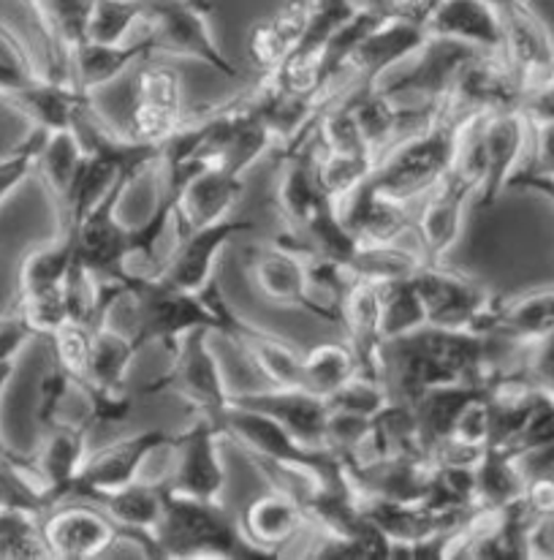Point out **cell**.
I'll return each mask as SVG.
<instances>
[{
	"label": "cell",
	"mask_w": 554,
	"mask_h": 560,
	"mask_svg": "<svg viewBox=\"0 0 554 560\" xmlns=\"http://www.w3.org/2000/svg\"><path fill=\"white\" fill-rule=\"evenodd\" d=\"M503 335L427 327L384 343V373H394L391 397L413 402L422 392L449 384H490L492 357Z\"/></svg>",
	"instance_id": "6da1fadb"
},
{
	"label": "cell",
	"mask_w": 554,
	"mask_h": 560,
	"mask_svg": "<svg viewBox=\"0 0 554 560\" xmlns=\"http://www.w3.org/2000/svg\"><path fill=\"white\" fill-rule=\"evenodd\" d=\"M470 117L473 115H464L449 104L444 115L429 122L427 128L391 144L375 164L369 183L380 194L408 201V205L427 196L438 183L449 177L451 166H455L457 142H460V133Z\"/></svg>",
	"instance_id": "7a4b0ae2"
},
{
	"label": "cell",
	"mask_w": 554,
	"mask_h": 560,
	"mask_svg": "<svg viewBox=\"0 0 554 560\" xmlns=\"http://www.w3.org/2000/svg\"><path fill=\"white\" fill-rule=\"evenodd\" d=\"M166 558H261L239 534V523L221 501H196L166 487V514L155 534Z\"/></svg>",
	"instance_id": "3957f363"
},
{
	"label": "cell",
	"mask_w": 554,
	"mask_h": 560,
	"mask_svg": "<svg viewBox=\"0 0 554 560\" xmlns=\"http://www.w3.org/2000/svg\"><path fill=\"white\" fill-rule=\"evenodd\" d=\"M126 283V302L133 311V327L128 332L137 340L139 351L150 343H161L169 351L180 343L190 329L207 327L221 335L217 318L207 300L190 291H180L164 278L120 276Z\"/></svg>",
	"instance_id": "277c9868"
},
{
	"label": "cell",
	"mask_w": 554,
	"mask_h": 560,
	"mask_svg": "<svg viewBox=\"0 0 554 560\" xmlns=\"http://www.w3.org/2000/svg\"><path fill=\"white\" fill-rule=\"evenodd\" d=\"M144 31L153 42L155 55L201 60L226 80H239L234 60H228L215 42L207 0H148Z\"/></svg>",
	"instance_id": "5b68a950"
},
{
	"label": "cell",
	"mask_w": 554,
	"mask_h": 560,
	"mask_svg": "<svg viewBox=\"0 0 554 560\" xmlns=\"http://www.w3.org/2000/svg\"><path fill=\"white\" fill-rule=\"evenodd\" d=\"M169 373L161 375L150 389H169L180 395L196 411L217 424L228 406H232V389L226 384L221 362L212 349V329L199 327L182 335L180 343L172 351Z\"/></svg>",
	"instance_id": "8992f818"
},
{
	"label": "cell",
	"mask_w": 554,
	"mask_h": 560,
	"mask_svg": "<svg viewBox=\"0 0 554 560\" xmlns=\"http://www.w3.org/2000/svg\"><path fill=\"white\" fill-rule=\"evenodd\" d=\"M144 166L126 170L117 183L98 199V205L76 223V256L87 270L101 278H120L128 265V248H131V226L117 218L120 201L131 190L133 183L144 175Z\"/></svg>",
	"instance_id": "52a82bcc"
},
{
	"label": "cell",
	"mask_w": 554,
	"mask_h": 560,
	"mask_svg": "<svg viewBox=\"0 0 554 560\" xmlns=\"http://www.w3.org/2000/svg\"><path fill=\"white\" fill-rule=\"evenodd\" d=\"M182 120L185 95L180 71L166 63H148L144 58V66L133 80L122 133L133 142L161 144Z\"/></svg>",
	"instance_id": "ba28073f"
},
{
	"label": "cell",
	"mask_w": 554,
	"mask_h": 560,
	"mask_svg": "<svg viewBox=\"0 0 554 560\" xmlns=\"http://www.w3.org/2000/svg\"><path fill=\"white\" fill-rule=\"evenodd\" d=\"M479 52L481 49L464 42H455V38L427 36L424 47L411 60H405L408 69H394L389 77H384L378 91H384L394 101H449L460 71Z\"/></svg>",
	"instance_id": "9c48e42d"
},
{
	"label": "cell",
	"mask_w": 554,
	"mask_h": 560,
	"mask_svg": "<svg viewBox=\"0 0 554 560\" xmlns=\"http://www.w3.org/2000/svg\"><path fill=\"white\" fill-rule=\"evenodd\" d=\"M413 280L422 291L427 322L433 327L492 332L497 305L479 283L444 270L440 265H424Z\"/></svg>",
	"instance_id": "30bf717a"
},
{
	"label": "cell",
	"mask_w": 554,
	"mask_h": 560,
	"mask_svg": "<svg viewBox=\"0 0 554 560\" xmlns=\"http://www.w3.org/2000/svg\"><path fill=\"white\" fill-rule=\"evenodd\" d=\"M223 430L199 417L182 433H172V474L166 487L177 495L196 501H221L226 487V468L221 460Z\"/></svg>",
	"instance_id": "8fae6325"
},
{
	"label": "cell",
	"mask_w": 554,
	"mask_h": 560,
	"mask_svg": "<svg viewBox=\"0 0 554 560\" xmlns=\"http://www.w3.org/2000/svg\"><path fill=\"white\" fill-rule=\"evenodd\" d=\"M91 501V498H85ZM44 545L49 558L91 560L109 550L122 534L98 503H55L42 517Z\"/></svg>",
	"instance_id": "7c38bea8"
},
{
	"label": "cell",
	"mask_w": 554,
	"mask_h": 560,
	"mask_svg": "<svg viewBox=\"0 0 554 560\" xmlns=\"http://www.w3.org/2000/svg\"><path fill=\"white\" fill-rule=\"evenodd\" d=\"M427 36V25L413 20V16L400 14V11H389V14L380 16L365 33L354 58H351V71L359 80L356 91L378 88L384 77L400 69L405 60H411L424 47Z\"/></svg>",
	"instance_id": "4fadbf2b"
},
{
	"label": "cell",
	"mask_w": 554,
	"mask_h": 560,
	"mask_svg": "<svg viewBox=\"0 0 554 560\" xmlns=\"http://www.w3.org/2000/svg\"><path fill=\"white\" fill-rule=\"evenodd\" d=\"M169 441L172 433H166V430H148V433L115 441V444L104 446L98 452H87V460L80 470V479H76L71 495L95 498L142 479L148 463L161 450H166Z\"/></svg>",
	"instance_id": "5bb4252c"
},
{
	"label": "cell",
	"mask_w": 554,
	"mask_h": 560,
	"mask_svg": "<svg viewBox=\"0 0 554 560\" xmlns=\"http://www.w3.org/2000/svg\"><path fill=\"white\" fill-rule=\"evenodd\" d=\"M245 272L250 285L272 305L296 307L321 318L316 300L310 294L307 256L299 248L283 243L256 245L245 254Z\"/></svg>",
	"instance_id": "9a60e30c"
},
{
	"label": "cell",
	"mask_w": 554,
	"mask_h": 560,
	"mask_svg": "<svg viewBox=\"0 0 554 560\" xmlns=\"http://www.w3.org/2000/svg\"><path fill=\"white\" fill-rule=\"evenodd\" d=\"M250 229H254V223L237 215L212 223V226L180 229V240H177L175 250H172L169 261L158 278H164L175 289L199 294L215 280V265L223 248L237 234L250 232Z\"/></svg>",
	"instance_id": "2e32d148"
},
{
	"label": "cell",
	"mask_w": 554,
	"mask_h": 560,
	"mask_svg": "<svg viewBox=\"0 0 554 560\" xmlns=\"http://www.w3.org/2000/svg\"><path fill=\"white\" fill-rule=\"evenodd\" d=\"M481 133H484L486 150V177L475 201L481 207H490L522 170L530 139V117L524 115V109L490 112L481 120Z\"/></svg>",
	"instance_id": "e0dca14e"
},
{
	"label": "cell",
	"mask_w": 554,
	"mask_h": 560,
	"mask_svg": "<svg viewBox=\"0 0 554 560\" xmlns=\"http://www.w3.org/2000/svg\"><path fill=\"white\" fill-rule=\"evenodd\" d=\"M503 58L508 60L524 91L539 88L554 69V36L539 14L519 0L503 11Z\"/></svg>",
	"instance_id": "ac0fdd59"
},
{
	"label": "cell",
	"mask_w": 554,
	"mask_h": 560,
	"mask_svg": "<svg viewBox=\"0 0 554 560\" xmlns=\"http://www.w3.org/2000/svg\"><path fill=\"white\" fill-rule=\"evenodd\" d=\"M232 400L272 417L310 450H327L329 402L323 397L313 395L302 386H270L264 392L232 395Z\"/></svg>",
	"instance_id": "d6986e66"
},
{
	"label": "cell",
	"mask_w": 554,
	"mask_h": 560,
	"mask_svg": "<svg viewBox=\"0 0 554 560\" xmlns=\"http://www.w3.org/2000/svg\"><path fill=\"white\" fill-rule=\"evenodd\" d=\"M470 199L475 201L473 188L451 175L424 196L422 212L416 218V234L419 245H422L419 250L424 254L427 265H440L460 243Z\"/></svg>",
	"instance_id": "ffe728a7"
},
{
	"label": "cell",
	"mask_w": 554,
	"mask_h": 560,
	"mask_svg": "<svg viewBox=\"0 0 554 560\" xmlns=\"http://www.w3.org/2000/svg\"><path fill=\"white\" fill-rule=\"evenodd\" d=\"M237 523L245 541H248L261 558H270L299 536L302 525L307 523V514L305 509H302L299 498L278 485L275 490L254 498V501L239 512Z\"/></svg>",
	"instance_id": "44dd1931"
},
{
	"label": "cell",
	"mask_w": 554,
	"mask_h": 560,
	"mask_svg": "<svg viewBox=\"0 0 554 560\" xmlns=\"http://www.w3.org/2000/svg\"><path fill=\"white\" fill-rule=\"evenodd\" d=\"M87 441H91L87 422L60 419V422L44 428V439L36 457H33V466L47 485L52 506L60 501H69L71 490L80 479V470L87 460V452H91Z\"/></svg>",
	"instance_id": "7402d4cb"
},
{
	"label": "cell",
	"mask_w": 554,
	"mask_h": 560,
	"mask_svg": "<svg viewBox=\"0 0 554 560\" xmlns=\"http://www.w3.org/2000/svg\"><path fill=\"white\" fill-rule=\"evenodd\" d=\"M245 183L239 175L217 164L201 166L196 175L177 188V221L180 229L212 226L234 215V207L243 199Z\"/></svg>",
	"instance_id": "603a6c76"
},
{
	"label": "cell",
	"mask_w": 554,
	"mask_h": 560,
	"mask_svg": "<svg viewBox=\"0 0 554 560\" xmlns=\"http://www.w3.org/2000/svg\"><path fill=\"white\" fill-rule=\"evenodd\" d=\"M334 205H338L343 223L359 243H397L411 232L413 215L408 201L380 194L369 183V177Z\"/></svg>",
	"instance_id": "cb8c5ba5"
},
{
	"label": "cell",
	"mask_w": 554,
	"mask_h": 560,
	"mask_svg": "<svg viewBox=\"0 0 554 560\" xmlns=\"http://www.w3.org/2000/svg\"><path fill=\"white\" fill-rule=\"evenodd\" d=\"M3 104L27 117L31 126L60 131V128H74L82 112L91 106V93H82L74 82L42 74L20 91L5 95Z\"/></svg>",
	"instance_id": "d4e9b609"
},
{
	"label": "cell",
	"mask_w": 554,
	"mask_h": 560,
	"mask_svg": "<svg viewBox=\"0 0 554 560\" xmlns=\"http://www.w3.org/2000/svg\"><path fill=\"white\" fill-rule=\"evenodd\" d=\"M91 501L98 503L115 520L122 534H128L131 539H142L150 550L158 552L155 550V534H158L166 514V481L161 485V481L142 476V479L131 481L120 490L104 492Z\"/></svg>",
	"instance_id": "484cf974"
},
{
	"label": "cell",
	"mask_w": 554,
	"mask_h": 560,
	"mask_svg": "<svg viewBox=\"0 0 554 560\" xmlns=\"http://www.w3.org/2000/svg\"><path fill=\"white\" fill-rule=\"evenodd\" d=\"M340 324L365 375L384 378V335H380V285L356 280L340 305Z\"/></svg>",
	"instance_id": "4316f807"
},
{
	"label": "cell",
	"mask_w": 554,
	"mask_h": 560,
	"mask_svg": "<svg viewBox=\"0 0 554 560\" xmlns=\"http://www.w3.org/2000/svg\"><path fill=\"white\" fill-rule=\"evenodd\" d=\"M427 33L464 42L481 52H503V16L486 0H440L427 16Z\"/></svg>",
	"instance_id": "83f0119b"
},
{
	"label": "cell",
	"mask_w": 554,
	"mask_h": 560,
	"mask_svg": "<svg viewBox=\"0 0 554 560\" xmlns=\"http://www.w3.org/2000/svg\"><path fill=\"white\" fill-rule=\"evenodd\" d=\"M307 20H310V0H285L275 14L256 22L248 33L250 63L264 77L280 69L305 38Z\"/></svg>",
	"instance_id": "f1b7e54d"
},
{
	"label": "cell",
	"mask_w": 554,
	"mask_h": 560,
	"mask_svg": "<svg viewBox=\"0 0 554 560\" xmlns=\"http://www.w3.org/2000/svg\"><path fill=\"white\" fill-rule=\"evenodd\" d=\"M150 55L155 52L148 31H144L142 36H133L131 42L126 44L82 42L69 58L71 71H74V80L71 82H74L82 93H93L98 91V88H106L115 80H120L126 71H131L133 66L142 63Z\"/></svg>",
	"instance_id": "f546056e"
},
{
	"label": "cell",
	"mask_w": 554,
	"mask_h": 560,
	"mask_svg": "<svg viewBox=\"0 0 554 560\" xmlns=\"http://www.w3.org/2000/svg\"><path fill=\"white\" fill-rule=\"evenodd\" d=\"M275 201L280 212L285 215V221L296 229L305 226V223L329 201L321 183H318L316 159L307 155L302 148L288 150L283 164H280Z\"/></svg>",
	"instance_id": "4dcf8cb0"
},
{
	"label": "cell",
	"mask_w": 554,
	"mask_h": 560,
	"mask_svg": "<svg viewBox=\"0 0 554 560\" xmlns=\"http://www.w3.org/2000/svg\"><path fill=\"white\" fill-rule=\"evenodd\" d=\"M475 474V509L481 512H500V509L514 506L522 501L524 487H528V474H524L522 457L514 450L503 446H486L484 457Z\"/></svg>",
	"instance_id": "1f68e13d"
},
{
	"label": "cell",
	"mask_w": 554,
	"mask_h": 560,
	"mask_svg": "<svg viewBox=\"0 0 554 560\" xmlns=\"http://www.w3.org/2000/svg\"><path fill=\"white\" fill-rule=\"evenodd\" d=\"M85 142H82L74 128H60V131L49 133L42 153H38L33 175H38L47 194L52 196L58 215L69 205L71 190H74L76 177H80L82 164H85Z\"/></svg>",
	"instance_id": "d6a6232c"
},
{
	"label": "cell",
	"mask_w": 554,
	"mask_h": 560,
	"mask_svg": "<svg viewBox=\"0 0 554 560\" xmlns=\"http://www.w3.org/2000/svg\"><path fill=\"white\" fill-rule=\"evenodd\" d=\"M139 346L133 335L122 332L106 318L104 324L93 327L91 338V373L82 389H126V375L131 371L133 357Z\"/></svg>",
	"instance_id": "836d02e7"
},
{
	"label": "cell",
	"mask_w": 554,
	"mask_h": 560,
	"mask_svg": "<svg viewBox=\"0 0 554 560\" xmlns=\"http://www.w3.org/2000/svg\"><path fill=\"white\" fill-rule=\"evenodd\" d=\"M76 261V232L69 226H58V234L47 243L27 250L20 265V294L31 291L58 289L66 285L71 267Z\"/></svg>",
	"instance_id": "e575fe53"
},
{
	"label": "cell",
	"mask_w": 554,
	"mask_h": 560,
	"mask_svg": "<svg viewBox=\"0 0 554 560\" xmlns=\"http://www.w3.org/2000/svg\"><path fill=\"white\" fill-rule=\"evenodd\" d=\"M492 332L517 343L550 338L554 335V291H535L522 300H514L511 305H497Z\"/></svg>",
	"instance_id": "d590c367"
},
{
	"label": "cell",
	"mask_w": 554,
	"mask_h": 560,
	"mask_svg": "<svg viewBox=\"0 0 554 560\" xmlns=\"http://www.w3.org/2000/svg\"><path fill=\"white\" fill-rule=\"evenodd\" d=\"M356 373H362L351 343H321L302 357V389L329 397L343 389Z\"/></svg>",
	"instance_id": "8d00e7d4"
},
{
	"label": "cell",
	"mask_w": 554,
	"mask_h": 560,
	"mask_svg": "<svg viewBox=\"0 0 554 560\" xmlns=\"http://www.w3.org/2000/svg\"><path fill=\"white\" fill-rule=\"evenodd\" d=\"M427 265L419 248H402V240L397 243H359L351 270L356 278L373 280V283H394L416 276Z\"/></svg>",
	"instance_id": "74e56055"
},
{
	"label": "cell",
	"mask_w": 554,
	"mask_h": 560,
	"mask_svg": "<svg viewBox=\"0 0 554 560\" xmlns=\"http://www.w3.org/2000/svg\"><path fill=\"white\" fill-rule=\"evenodd\" d=\"M427 324V305H424L416 280L405 278L380 285V335H384V343L405 338V335L416 332Z\"/></svg>",
	"instance_id": "f35d334b"
},
{
	"label": "cell",
	"mask_w": 554,
	"mask_h": 560,
	"mask_svg": "<svg viewBox=\"0 0 554 560\" xmlns=\"http://www.w3.org/2000/svg\"><path fill=\"white\" fill-rule=\"evenodd\" d=\"M239 349L256 362L261 373L272 381V386H302V357L288 343L270 332L248 327L245 332L234 335Z\"/></svg>",
	"instance_id": "ab89813d"
},
{
	"label": "cell",
	"mask_w": 554,
	"mask_h": 560,
	"mask_svg": "<svg viewBox=\"0 0 554 560\" xmlns=\"http://www.w3.org/2000/svg\"><path fill=\"white\" fill-rule=\"evenodd\" d=\"M148 0H93L85 25V42L126 44L144 27Z\"/></svg>",
	"instance_id": "60d3db41"
},
{
	"label": "cell",
	"mask_w": 554,
	"mask_h": 560,
	"mask_svg": "<svg viewBox=\"0 0 554 560\" xmlns=\"http://www.w3.org/2000/svg\"><path fill=\"white\" fill-rule=\"evenodd\" d=\"M359 120L362 133H365L369 150L375 159L386 153L397 139V122H400V101L389 98L384 91H354L351 98H345Z\"/></svg>",
	"instance_id": "b9f144b4"
},
{
	"label": "cell",
	"mask_w": 554,
	"mask_h": 560,
	"mask_svg": "<svg viewBox=\"0 0 554 560\" xmlns=\"http://www.w3.org/2000/svg\"><path fill=\"white\" fill-rule=\"evenodd\" d=\"M42 20L44 31L63 49L66 60L85 42L87 14L93 0H27Z\"/></svg>",
	"instance_id": "7bdbcfd3"
},
{
	"label": "cell",
	"mask_w": 554,
	"mask_h": 560,
	"mask_svg": "<svg viewBox=\"0 0 554 560\" xmlns=\"http://www.w3.org/2000/svg\"><path fill=\"white\" fill-rule=\"evenodd\" d=\"M316 131L318 142H321V148L327 150V153L373 155V150H369L365 133H362L359 128V120H356L349 101H340V104L327 106L323 112H318Z\"/></svg>",
	"instance_id": "ee69618b"
},
{
	"label": "cell",
	"mask_w": 554,
	"mask_h": 560,
	"mask_svg": "<svg viewBox=\"0 0 554 560\" xmlns=\"http://www.w3.org/2000/svg\"><path fill=\"white\" fill-rule=\"evenodd\" d=\"M375 164H378L375 155H343L323 150V155L316 159V175L323 194L332 201H340L373 175Z\"/></svg>",
	"instance_id": "f6af8a7d"
},
{
	"label": "cell",
	"mask_w": 554,
	"mask_h": 560,
	"mask_svg": "<svg viewBox=\"0 0 554 560\" xmlns=\"http://www.w3.org/2000/svg\"><path fill=\"white\" fill-rule=\"evenodd\" d=\"M38 74L33 55L27 49L25 38L14 31L5 20H0V101L11 95L27 82H33Z\"/></svg>",
	"instance_id": "bcb514c9"
},
{
	"label": "cell",
	"mask_w": 554,
	"mask_h": 560,
	"mask_svg": "<svg viewBox=\"0 0 554 560\" xmlns=\"http://www.w3.org/2000/svg\"><path fill=\"white\" fill-rule=\"evenodd\" d=\"M49 133H52L49 128L31 126L27 137L22 139L9 155L0 159V207H3L5 199H9V196L14 194V190L33 175V172H36V159L38 153H42Z\"/></svg>",
	"instance_id": "7dc6e473"
},
{
	"label": "cell",
	"mask_w": 554,
	"mask_h": 560,
	"mask_svg": "<svg viewBox=\"0 0 554 560\" xmlns=\"http://www.w3.org/2000/svg\"><path fill=\"white\" fill-rule=\"evenodd\" d=\"M530 137H533L530 164L514 175L511 186L533 188L535 183L554 180V120H530Z\"/></svg>",
	"instance_id": "c3c4849f"
},
{
	"label": "cell",
	"mask_w": 554,
	"mask_h": 560,
	"mask_svg": "<svg viewBox=\"0 0 554 560\" xmlns=\"http://www.w3.org/2000/svg\"><path fill=\"white\" fill-rule=\"evenodd\" d=\"M33 338H36V329L27 324L20 307L0 316V365H16V357Z\"/></svg>",
	"instance_id": "681fc988"
},
{
	"label": "cell",
	"mask_w": 554,
	"mask_h": 560,
	"mask_svg": "<svg viewBox=\"0 0 554 560\" xmlns=\"http://www.w3.org/2000/svg\"><path fill=\"white\" fill-rule=\"evenodd\" d=\"M522 109L530 120H554V69L539 88L528 93Z\"/></svg>",
	"instance_id": "f907efd6"
},
{
	"label": "cell",
	"mask_w": 554,
	"mask_h": 560,
	"mask_svg": "<svg viewBox=\"0 0 554 560\" xmlns=\"http://www.w3.org/2000/svg\"><path fill=\"white\" fill-rule=\"evenodd\" d=\"M356 11H367V14H389L394 9V0H351Z\"/></svg>",
	"instance_id": "816d5d0a"
},
{
	"label": "cell",
	"mask_w": 554,
	"mask_h": 560,
	"mask_svg": "<svg viewBox=\"0 0 554 560\" xmlns=\"http://www.w3.org/2000/svg\"><path fill=\"white\" fill-rule=\"evenodd\" d=\"M486 3H490V5H495V9L500 11V14H503V11H506V9H511V5H514V3H519V0H486Z\"/></svg>",
	"instance_id": "f5cc1de1"
},
{
	"label": "cell",
	"mask_w": 554,
	"mask_h": 560,
	"mask_svg": "<svg viewBox=\"0 0 554 560\" xmlns=\"http://www.w3.org/2000/svg\"><path fill=\"white\" fill-rule=\"evenodd\" d=\"M533 188H541V190H546V194L554 196V180L552 183H535Z\"/></svg>",
	"instance_id": "db71d44e"
},
{
	"label": "cell",
	"mask_w": 554,
	"mask_h": 560,
	"mask_svg": "<svg viewBox=\"0 0 554 560\" xmlns=\"http://www.w3.org/2000/svg\"><path fill=\"white\" fill-rule=\"evenodd\" d=\"M5 452H9V446H5V444H3V439H0V457H3Z\"/></svg>",
	"instance_id": "11a10c76"
}]
</instances>
